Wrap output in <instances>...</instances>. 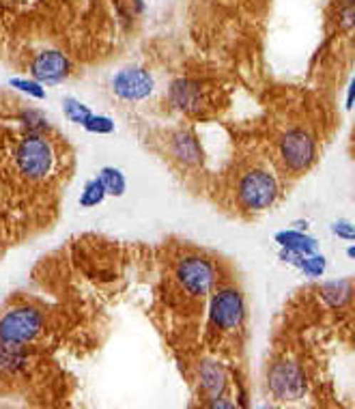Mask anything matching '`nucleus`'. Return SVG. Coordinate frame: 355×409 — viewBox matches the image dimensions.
<instances>
[{
  "label": "nucleus",
  "instance_id": "obj_21",
  "mask_svg": "<svg viewBox=\"0 0 355 409\" xmlns=\"http://www.w3.org/2000/svg\"><path fill=\"white\" fill-rule=\"evenodd\" d=\"M9 86L16 89V91H20V93H24V95H29V97H33V99H37V101L48 99V91H46L43 84L37 82L35 78H11V80H9Z\"/></svg>",
  "mask_w": 355,
  "mask_h": 409
},
{
  "label": "nucleus",
  "instance_id": "obj_16",
  "mask_svg": "<svg viewBox=\"0 0 355 409\" xmlns=\"http://www.w3.org/2000/svg\"><path fill=\"white\" fill-rule=\"evenodd\" d=\"M295 269H299L308 281H319V278L325 276V271H327V256L321 254V252L304 254L295 263Z\"/></svg>",
  "mask_w": 355,
  "mask_h": 409
},
{
  "label": "nucleus",
  "instance_id": "obj_25",
  "mask_svg": "<svg viewBox=\"0 0 355 409\" xmlns=\"http://www.w3.org/2000/svg\"><path fill=\"white\" fill-rule=\"evenodd\" d=\"M291 228H295V231H308V228H310V222L299 218V220H293V222H291Z\"/></svg>",
  "mask_w": 355,
  "mask_h": 409
},
{
  "label": "nucleus",
  "instance_id": "obj_9",
  "mask_svg": "<svg viewBox=\"0 0 355 409\" xmlns=\"http://www.w3.org/2000/svg\"><path fill=\"white\" fill-rule=\"evenodd\" d=\"M71 61L61 50H41L31 61V76L46 84H61L71 76Z\"/></svg>",
  "mask_w": 355,
  "mask_h": 409
},
{
  "label": "nucleus",
  "instance_id": "obj_27",
  "mask_svg": "<svg viewBox=\"0 0 355 409\" xmlns=\"http://www.w3.org/2000/svg\"><path fill=\"white\" fill-rule=\"evenodd\" d=\"M346 256L355 258V243H351V241H349V248H346Z\"/></svg>",
  "mask_w": 355,
  "mask_h": 409
},
{
  "label": "nucleus",
  "instance_id": "obj_24",
  "mask_svg": "<svg viewBox=\"0 0 355 409\" xmlns=\"http://www.w3.org/2000/svg\"><path fill=\"white\" fill-rule=\"evenodd\" d=\"M340 22H342L344 31L353 29V3H351V0H344V7L340 11Z\"/></svg>",
  "mask_w": 355,
  "mask_h": 409
},
{
  "label": "nucleus",
  "instance_id": "obj_18",
  "mask_svg": "<svg viewBox=\"0 0 355 409\" xmlns=\"http://www.w3.org/2000/svg\"><path fill=\"white\" fill-rule=\"evenodd\" d=\"M106 188H103V183H101V179L99 177H93V179H88L86 183H84V188H82V192H80V198H78V205L82 207V209H93V207H97V205H101L103 201H106Z\"/></svg>",
  "mask_w": 355,
  "mask_h": 409
},
{
  "label": "nucleus",
  "instance_id": "obj_13",
  "mask_svg": "<svg viewBox=\"0 0 355 409\" xmlns=\"http://www.w3.org/2000/svg\"><path fill=\"white\" fill-rule=\"evenodd\" d=\"M319 296L329 308H344L353 300V278H338V281L321 283Z\"/></svg>",
  "mask_w": 355,
  "mask_h": 409
},
{
  "label": "nucleus",
  "instance_id": "obj_10",
  "mask_svg": "<svg viewBox=\"0 0 355 409\" xmlns=\"http://www.w3.org/2000/svg\"><path fill=\"white\" fill-rule=\"evenodd\" d=\"M168 101L175 110L185 114H198L207 106L205 89L190 78H177L168 86Z\"/></svg>",
  "mask_w": 355,
  "mask_h": 409
},
{
  "label": "nucleus",
  "instance_id": "obj_2",
  "mask_svg": "<svg viewBox=\"0 0 355 409\" xmlns=\"http://www.w3.org/2000/svg\"><path fill=\"white\" fill-rule=\"evenodd\" d=\"M56 162L52 143L43 133H26L16 147V166L26 179H43L52 173Z\"/></svg>",
  "mask_w": 355,
  "mask_h": 409
},
{
  "label": "nucleus",
  "instance_id": "obj_3",
  "mask_svg": "<svg viewBox=\"0 0 355 409\" xmlns=\"http://www.w3.org/2000/svg\"><path fill=\"white\" fill-rule=\"evenodd\" d=\"M175 278L187 296L205 298L217 285V269L207 256L185 254L175 265Z\"/></svg>",
  "mask_w": 355,
  "mask_h": 409
},
{
  "label": "nucleus",
  "instance_id": "obj_4",
  "mask_svg": "<svg viewBox=\"0 0 355 409\" xmlns=\"http://www.w3.org/2000/svg\"><path fill=\"white\" fill-rule=\"evenodd\" d=\"M209 323L217 332H235L246 321V298L237 287H220L209 293Z\"/></svg>",
  "mask_w": 355,
  "mask_h": 409
},
{
  "label": "nucleus",
  "instance_id": "obj_1",
  "mask_svg": "<svg viewBox=\"0 0 355 409\" xmlns=\"http://www.w3.org/2000/svg\"><path fill=\"white\" fill-rule=\"evenodd\" d=\"M235 194H237V203H240L242 209H246L250 213H261L278 201L280 186H278L276 175H272L267 168L250 166L240 175V179H237Z\"/></svg>",
  "mask_w": 355,
  "mask_h": 409
},
{
  "label": "nucleus",
  "instance_id": "obj_19",
  "mask_svg": "<svg viewBox=\"0 0 355 409\" xmlns=\"http://www.w3.org/2000/svg\"><path fill=\"white\" fill-rule=\"evenodd\" d=\"M63 114H65V118H67L69 123L82 125V123L93 114V110H91L84 101H80V99L67 95V97L63 99Z\"/></svg>",
  "mask_w": 355,
  "mask_h": 409
},
{
  "label": "nucleus",
  "instance_id": "obj_23",
  "mask_svg": "<svg viewBox=\"0 0 355 409\" xmlns=\"http://www.w3.org/2000/svg\"><path fill=\"white\" fill-rule=\"evenodd\" d=\"M329 231H331L334 237H338V239H342V241H353V239H355V226H353V222L346 220V218L334 220V222L329 224Z\"/></svg>",
  "mask_w": 355,
  "mask_h": 409
},
{
  "label": "nucleus",
  "instance_id": "obj_12",
  "mask_svg": "<svg viewBox=\"0 0 355 409\" xmlns=\"http://www.w3.org/2000/svg\"><path fill=\"white\" fill-rule=\"evenodd\" d=\"M198 385L202 394L207 396V400L226 396V388H228L226 368L215 360H202L198 366Z\"/></svg>",
  "mask_w": 355,
  "mask_h": 409
},
{
  "label": "nucleus",
  "instance_id": "obj_15",
  "mask_svg": "<svg viewBox=\"0 0 355 409\" xmlns=\"http://www.w3.org/2000/svg\"><path fill=\"white\" fill-rule=\"evenodd\" d=\"M97 177L101 179L103 188H106V194L108 196H114V198H121L128 190V179H125V173L116 166H103Z\"/></svg>",
  "mask_w": 355,
  "mask_h": 409
},
{
  "label": "nucleus",
  "instance_id": "obj_22",
  "mask_svg": "<svg viewBox=\"0 0 355 409\" xmlns=\"http://www.w3.org/2000/svg\"><path fill=\"white\" fill-rule=\"evenodd\" d=\"M84 131L88 133H97V136H108V133H114L116 131V123L114 118L106 116V114H91L82 125H80Z\"/></svg>",
  "mask_w": 355,
  "mask_h": 409
},
{
  "label": "nucleus",
  "instance_id": "obj_11",
  "mask_svg": "<svg viewBox=\"0 0 355 409\" xmlns=\"http://www.w3.org/2000/svg\"><path fill=\"white\" fill-rule=\"evenodd\" d=\"M168 151L183 166H196L202 162L200 143L190 129H177L168 136Z\"/></svg>",
  "mask_w": 355,
  "mask_h": 409
},
{
  "label": "nucleus",
  "instance_id": "obj_17",
  "mask_svg": "<svg viewBox=\"0 0 355 409\" xmlns=\"http://www.w3.org/2000/svg\"><path fill=\"white\" fill-rule=\"evenodd\" d=\"M26 366V355L18 345L0 343V370L5 373H20Z\"/></svg>",
  "mask_w": 355,
  "mask_h": 409
},
{
  "label": "nucleus",
  "instance_id": "obj_7",
  "mask_svg": "<svg viewBox=\"0 0 355 409\" xmlns=\"http://www.w3.org/2000/svg\"><path fill=\"white\" fill-rule=\"evenodd\" d=\"M267 388L276 400H299L308 390L306 373L297 362H276L267 370Z\"/></svg>",
  "mask_w": 355,
  "mask_h": 409
},
{
  "label": "nucleus",
  "instance_id": "obj_8",
  "mask_svg": "<svg viewBox=\"0 0 355 409\" xmlns=\"http://www.w3.org/2000/svg\"><path fill=\"white\" fill-rule=\"evenodd\" d=\"M112 93L123 101H143L153 95L155 78L145 67H125L112 76Z\"/></svg>",
  "mask_w": 355,
  "mask_h": 409
},
{
  "label": "nucleus",
  "instance_id": "obj_26",
  "mask_svg": "<svg viewBox=\"0 0 355 409\" xmlns=\"http://www.w3.org/2000/svg\"><path fill=\"white\" fill-rule=\"evenodd\" d=\"M353 95H355V86H353V82L349 84V89H346V110H351L353 108Z\"/></svg>",
  "mask_w": 355,
  "mask_h": 409
},
{
  "label": "nucleus",
  "instance_id": "obj_6",
  "mask_svg": "<svg viewBox=\"0 0 355 409\" xmlns=\"http://www.w3.org/2000/svg\"><path fill=\"white\" fill-rule=\"evenodd\" d=\"M43 332V313L35 306H16L0 317V343L24 347Z\"/></svg>",
  "mask_w": 355,
  "mask_h": 409
},
{
  "label": "nucleus",
  "instance_id": "obj_14",
  "mask_svg": "<svg viewBox=\"0 0 355 409\" xmlns=\"http://www.w3.org/2000/svg\"><path fill=\"white\" fill-rule=\"evenodd\" d=\"M274 241L280 246V248H287V250H293L297 254H312V252H319V241L308 235V231H295V228H284V231H278L274 235Z\"/></svg>",
  "mask_w": 355,
  "mask_h": 409
},
{
  "label": "nucleus",
  "instance_id": "obj_5",
  "mask_svg": "<svg viewBox=\"0 0 355 409\" xmlns=\"http://www.w3.org/2000/svg\"><path fill=\"white\" fill-rule=\"evenodd\" d=\"M278 156L291 175L306 173L317 162V141L304 127L287 129L278 141Z\"/></svg>",
  "mask_w": 355,
  "mask_h": 409
},
{
  "label": "nucleus",
  "instance_id": "obj_20",
  "mask_svg": "<svg viewBox=\"0 0 355 409\" xmlns=\"http://www.w3.org/2000/svg\"><path fill=\"white\" fill-rule=\"evenodd\" d=\"M20 123L29 129V133H46L52 125L50 118L46 116V112L37 110V108H29L20 112Z\"/></svg>",
  "mask_w": 355,
  "mask_h": 409
}]
</instances>
